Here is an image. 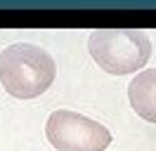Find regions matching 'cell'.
<instances>
[{"label": "cell", "mask_w": 156, "mask_h": 151, "mask_svg": "<svg viewBox=\"0 0 156 151\" xmlns=\"http://www.w3.org/2000/svg\"><path fill=\"white\" fill-rule=\"evenodd\" d=\"M45 137L57 151H104L111 132L102 123L69 109H57L45 123Z\"/></svg>", "instance_id": "cell-3"}, {"label": "cell", "mask_w": 156, "mask_h": 151, "mask_svg": "<svg viewBox=\"0 0 156 151\" xmlns=\"http://www.w3.org/2000/svg\"><path fill=\"white\" fill-rule=\"evenodd\" d=\"M57 66L45 47L14 43L0 52V83L17 99H36L55 83Z\"/></svg>", "instance_id": "cell-1"}, {"label": "cell", "mask_w": 156, "mask_h": 151, "mask_svg": "<svg viewBox=\"0 0 156 151\" xmlns=\"http://www.w3.org/2000/svg\"><path fill=\"white\" fill-rule=\"evenodd\" d=\"M128 97L133 111L147 123H156V68H144L130 80Z\"/></svg>", "instance_id": "cell-4"}, {"label": "cell", "mask_w": 156, "mask_h": 151, "mask_svg": "<svg viewBox=\"0 0 156 151\" xmlns=\"http://www.w3.org/2000/svg\"><path fill=\"white\" fill-rule=\"evenodd\" d=\"M88 52L102 71L128 76L147 66L151 57V40L137 28H97L88 38Z\"/></svg>", "instance_id": "cell-2"}]
</instances>
